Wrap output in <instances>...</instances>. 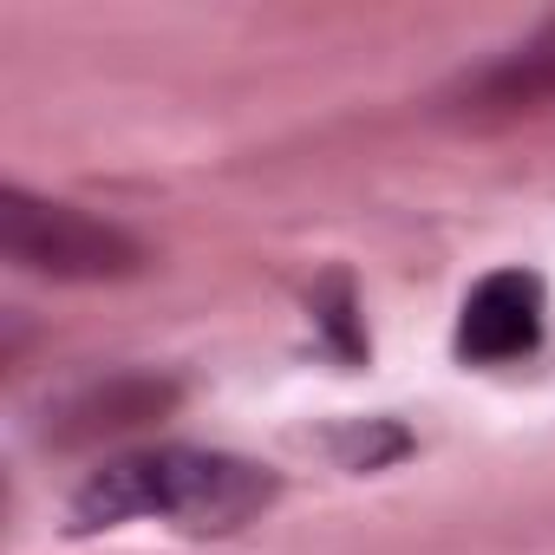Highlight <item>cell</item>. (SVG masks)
Instances as JSON below:
<instances>
[{
	"instance_id": "1",
	"label": "cell",
	"mask_w": 555,
	"mask_h": 555,
	"mask_svg": "<svg viewBox=\"0 0 555 555\" xmlns=\"http://www.w3.org/2000/svg\"><path fill=\"white\" fill-rule=\"evenodd\" d=\"M274 496L282 477L268 464L229 457V451H190V444H164V451H131L99 464L79 490H73V529H118L138 516L177 522L190 535H229L242 522H255Z\"/></svg>"
},
{
	"instance_id": "2",
	"label": "cell",
	"mask_w": 555,
	"mask_h": 555,
	"mask_svg": "<svg viewBox=\"0 0 555 555\" xmlns=\"http://www.w3.org/2000/svg\"><path fill=\"white\" fill-rule=\"evenodd\" d=\"M0 255L27 274H53V282H125V274L144 268L138 235L73 203L27 196L21 183L0 190Z\"/></svg>"
},
{
	"instance_id": "3",
	"label": "cell",
	"mask_w": 555,
	"mask_h": 555,
	"mask_svg": "<svg viewBox=\"0 0 555 555\" xmlns=\"http://www.w3.org/2000/svg\"><path fill=\"white\" fill-rule=\"evenodd\" d=\"M542 321H548V295H542V274L529 268H496L464 295L457 314V353L470 366H509L529 360L542 347Z\"/></svg>"
},
{
	"instance_id": "4",
	"label": "cell",
	"mask_w": 555,
	"mask_h": 555,
	"mask_svg": "<svg viewBox=\"0 0 555 555\" xmlns=\"http://www.w3.org/2000/svg\"><path fill=\"white\" fill-rule=\"evenodd\" d=\"M555 105V21L535 27L522 47L496 53L483 73H470L457 86V112L464 118H522Z\"/></svg>"
}]
</instances>
